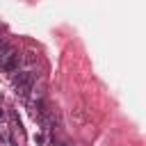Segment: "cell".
<instances>
[{
  "label": "cell",
  "instance_id": "obj_1",
  "mask_svg": "<svg viewBox=\"0 0 146 146\" xmlns=\"http://www.w3.org/2000/svg\"><path fill=\"white\" fill-rule=\"evenodd\" d=\"M11 82H14V91H16V96H18L21 100H27L30 94H32V89H34L36 75H34V71H21L18 75H14Z\"/></svg>",
  "mask_w": 146,
  "mask_h": 146
},
{
  "label": "cell",
  "instance_id": "obj_5",
  "mask_svg": "<svg viewBox=\"0 0 146 146\" xmlns=\"http://www.w3.org/2000/svg\"><path fill=\"white\" fill-rule=\"evenodd\" d=\"M0 146H2V139H0Z\"/></svg>",
  "mask_w": 146,
  "mask_h": 146
},
{
  "label": "cell",
  "instance_id": "obj_4",
  "mask_svg": "<svg viewBox=\"0 0 146 146\" xmlns=\"http://www.w3.org/2000/svg\"><path fill=\"white\" fill-rule=\"evenodd\" d=\"M2 116H5V114H2V110H0V119H2Z\"/></svg>",
  "mask_w": 146,
  "mask_h": 146
},
{
  "label": "cell",
  "instance_id": "obj_3",
  "mask_svg": "<svg viewBox=\"0 0 146 146\" xmlns=\"http://www.w3.org/2000/svg\"><path fill=\"white\" fill-rule=\"evenodd\" d=\"M11 132H14V144L16 146H23L25 144V130H23L21 119L16 114H11Z\"/></svg>",
  "mask_w": 146,
  "mask_h": 146
},
{
  "label": "cell",
  "instance_id": "obj_2",
  "mask_svg": "<svg viewBox=\"0 0 146 146\" xmlns=\"http://www.w3.org/2000/svg\"><path fill=\"white\" fill-rule=\"evenodd\" d=\"M21 64H23V57H21L11 46H7V43H5V48L0 50V66H2V71L14 75V73L21 68Z\"/></svg>",
  "mask_w": 146,
  "mask_h": 146
}]
</instances>
